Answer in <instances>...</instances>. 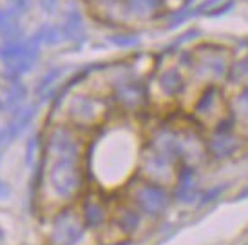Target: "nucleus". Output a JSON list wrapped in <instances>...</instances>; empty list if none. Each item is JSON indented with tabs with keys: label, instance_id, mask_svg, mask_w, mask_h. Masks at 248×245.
I'll return each mask as SVG.
<instances>
[{
	"label": "nucleus",
	"instance_id": "21",
	"mask_svg": "<svg viewBox=\"0 0 248 245\" xmlns=\"http://www.w3.org/2000/svg\"><path fill=\"white\" fill-rule=\"evenodd\" d=\"M35 146H36V140L35 138H31L28 144V156H26L28 163H31V158H33V153H35Z\"/></svg>",
	"mask_w": 248,
	"mask_h": 245
},
{
	"label": "nucleus",
	"instance_id": "14",
	"mask_svg": "<svg viewBox=\"0 0 248 245\" xmlns=\"http://www.w3.org/2000/svg\"><path fill=\"white\" fill-rule=\"evenodd\" d=\"M20 33V24H18V13H15L11 7L0 9V36L9 40H16Z\"/></svg>",
	"mask_w": 248,
	"mask_h": 245
},
{
	"label": "nucleus",
	"instance_id": "5",
	"mask_svg": "<svg viewBox=\"0 0 248 245\" xmlns=\"http://www.w3.org/2000/svg\"><path fill=\"white\" fill-rule=\"evenodd\" d=\"M109 100L96 93H76L67 104V118L76 129H91L104 124L109 116Z\"/></svg>",
	"mask_w": 248,
	"mask_h": 245
},
{
	"label": "nucleus",
	"instance_id": "24",
	"mask_svg": "<svg viewBox=\"0 0 248 245\" xmlns=\"http://www.w3.org/2000/svg\"><path fill=\"white\" fill-rule=\"evenodd\" d=\"M4 238V232H2V229H0V240Z\"/></svg>",
	"mask_w": 248,
	"mask_h": 245
},
{
	"label": "nucleus",
	"instance_id": "4",
	"mask_svg": "<svg viewBox=\"0 0 248 245\" xmlns=\"http://www.w3.org/2000/svg\"><path fill=\"white\" fill-rule=\"evenodd\" d=\"M47 245H94L91 240V229L85 225L78 207L65 205L53 214Z\"/></svg>",
	"mask_w": 248,
	"mask_h": 245
},
{
	"label": "nucleus",
	"instance_id": "19",
	"mask_svg": "<svg viewBox=\"0 0 248 245\" xmlns=\"http://www.w3.org/2000/svg\"><path fill=\"white\" fill-rule=\"evenodd\" d=\"M56 75H60V69H53L51 73H47L46 77L42 78V82L38 84V87H36V93H42L46 87H47V85H51V82L56 78Z\"/></svg>",
	"mask_w": 248,
	"mask_h": 245
},
{
	"label": "nucleus",
	"instance_id": "13",
	"mask_svg": "<svg viewBox=\"0 0 248 245\" xmlns=\"http://www.w3.org/2000/svg\"><path fill=\"white\" fill-rule=\"evenodd\" d=\"M230 116L235 122V126L243 129L241 134L247 138L248 136V87H243L237 95L230 100Z\"/></svg>",
	"mask_w": 248,
	"mask_h": 245
},
{
	"label": "nucleus",
	"instance_id": "18",
	"mask_svg": "<svg viewBox=\"0 0 248 245\" xmlns=\"http://www.w3.org/2000/svg\"><path fill=\"white\" fill-rule=\"evenodd\" d=\"M223 191H225V185H219V187H214V189H208V191H205V193H201L200 200H198V205H200V207H203L205 203L214 202V200H216V198H217Z\"/></svg>",
	"mask_w": 248,
	"mask_h": 245
},
{
	"label": "nucleus",
	"instance_id": "12",
	"mask_svg": "<svg viewBox=\"0 0 248 245\" xmlns=\"http://www.w3.org/2000/svg\"><path fill=\"white\" fill-rule=\"evenodd\" d=\"M110 222L114 224L122 236H132L141 225V214L132 207L131 203H122L112 209Z\"/></svg>",
	"mask_w": 248,
	"mask_h": 245
},
{
	"label": "nucleus",
	"instance_id": "25",
	"mask_svg": "<svg viewBox=\"0 0 248 245\" xmlns=\"http://www.w3.org/2000/svg\"><path fill=\"white\" fill-rule=\"evenodd\" d=\"M4 107H6V105H4L2 102H0V109H4Z\"/></svg>",
	"mask_w": 248,
	"mask_h": 245
},
{
	"label": "nucleus",
	"instance_id": "8",
	"mask_svg": "<svg viewBox=\"0 0 248 245\" xmlns=\"http://www.w3.org/2000/svg\"><path fill=\"white\" fill-rule=\"evenodd\" d=\"M80 214L91 231H98V229L107 227L110 216H112V207L107 202L105 193H102V191L85 193L82 196V203H80Z\"/></svg>",
	"mask_w": 248,
	"mask_h": 245
},
{
	"label": "nucleus",
	"instance_id": "17",
	"mask_svg": "<svg viewBox=\"0 0 248 245\" xmlns=\"http://www.w3.org/2000/svg\"><path fill=\"white\" fill-rule=\"evenodd\" d=\"M112 44H116L120 48H132L138 44V36L134 35H112L109 38Z\"/></svg>",
	"mask_w": 248,
	"mask_h": 245
},
{
	"label": "nucleus",
	"instance_id": "22",
	"mask_svg": "<svg viewBox=\"0 0 248 245\" xmlns=\"http://www.w3.org/2000/svg\"><path fill=\"white\" fill-rule=\"evenodd\" d=\"M9 196V185L0 180V200H6Z\"/></svg>",
	"mask_w": 248,
	"mask_h": 245
},
{
	"label": "nucleus",
	"instance_id": "16",
	"mask_svg": "<svg viewBox=\"0 0 248 245\" xmlns=\"http://www.w3.org/2000/svg\"><path fill=\"white\" fill-rule=\"evenodd\" d=\"M26 97V89L22 85L15 84L13 89H9L7 93V100H6V107H15V105H20V102Z\"/></svg>",
	"mask_w": 248,
	"mask_h": 245
},
{
	"label": "nucleus",
	"instance_id": "1",
	"mask_svg": "<svg viewBox=\"0 0 248 245\" xmlns=\"http://www.w3.org/2000/svg\"><path fill=\"white\" fill-rule=\"evenodd\" d=\"M44 149L40 175L46 178L49 200L62 207L71 205L85 185L80 136L67 126H55L49 131Z\"/></svg>",
	"mask_w": 248,
	"mask_h": 245
},
{
	"label": "nucleus",
	"instance_id": "7",
	"mask_svg": "<svg viewBox=\"0 0 248 245\" xmlns=\"http://www.w3.org/2000/svg\"><path fill=\"white\" fill-rule=\"evenodd\" d=\"M192 116L200 126L208 127V131H212L219 122L230 116V104L217 85H207L198 95L192 105Z\"/></svg>",
	"mask_w": 248,
	"mask_h": 245
},
{
	"label": "nucleus",
	"instance_id": "23",
	"mask_svg": "<svg viewBox=\"0 0 248 245\" xmlns=\"http://www.w3.org/2000/svg\"><path fill=\"white\" fill-rule=\"evenodd\" d=\"M245 198H248V187L247 189H243V193L239 196H235L234 200H237V202H239V200H245Z\"/></svg>",
	"mask_w": 248,
	"mask_h": 245
},
{
	"label": "nucleus",
	"instance_id": "9",
	"mask_svg": "<svg viewBox=\"0 0 248 245\" xmlns=\"http://www.w3.org/2000/svg\"><path fill=\"white\" fill-rule=\"evenodd\" d=\"M247 140L241 133L237 131H210L205 136V147H207V154L212 160H227L232 158L245 149Z\"/></svg>",
	"mask_w": 248,
	"mask_h": 245
},
{
	"label": "nucleus",
	"instance_id": "11",
	"mask_svg": "<svg viewBox=\"0 0 248 245\" xmlns=\"http://www.w3.org/2000/svg\"><path fill=\"white\" fill-rule=\"evenodd\" d=\"M200 187H198V176L196 169L188 165H179L176 176V187H174V200L179 203H192L200 200Z\"/></svg>",
	"mask_w": 248,
	"mask_h": 245
},
{
	"label": "nucleus",
	"instance_id": "6",
	"mask_svg": "<svg viewBox=\"0 0 248 245\" xmlns=\"http://www.w3.org/2000/svg\"><path fill=\"white\" fill-rule=\"evenodd\" d=\"M129 200H131V205L138 211L140 214L156 218L161 216L167 211L169 203H170V195H169L165 185L138 178L136 182L131 183Z\"/></svg>",
	"mask_w": 248,
	"mask_h": 245
},
{
	"label": "nucleus",
	"instance_id": "10",
	"mask_svg": "<svg viewBox=\"0 0 248 245\" xmlns=\"http://www.w3.org/2000/svg\"><path fill=\"white\" fill-rule=\"evenodd\" d=\"M152 84L158 87V93L165 100H174L179 95H183L186 87V78L179 69V65H167L154 75Z\"/></svg>",
	"mask_w": 248,
	"mask_h": 245
},
{
	"label": "nucleus",
	"instance_id": "2",
	"mask_svg": "<svg viewBox=\"0 0 248 245\" xmlns=\"http://www.w3.org/2000/svg\"><path fill=\"white\" fill-rule=\"evenodd\" d=\"M91 173L104 187H114L129 180L136 169V140L125 127L98 136L93 146Z\"/></svg>",
	"mask_w": 248,
	"mask_h": 245
},
{
	"label": "nucleus",
	"instance_id": "20",
	"mask_svg": "<svg viewBox=\"0 0 248 245\" xmlns=\"http://www.w3.org/2000/svg\"><path fill=\"white\" fill-rule=\"evenodd\" d=\"M26 7H28V0H11V9H13L15 13L20 15Z\"/></svg>",
	"mask_w": 248,
	"mask_h": 245
},
{
	"label": "nucleus",
	"instance_id": "3",
	"mask_svg": "<svg viewBox=\"0 0 248 245\" xmlns=\"http://www.w3.org/2000/svg\"><path fill=\"white\" fill-rule=\"evenodd\" d=\"M188 62L194 78L210 85L228 78L232 53L225 46H198L188 53Z\"/></svg>",
	"mask_w": 248,
	"mask_h": 245
},
{
	"label": "nucleus",
	"instance_id": "15",
	"mask_svg": "<svg viewBox=\"0 0 248 245\" xmlns=\"http://www.w3.org/2000/svg\"><path fill=\"white\" fill-rule=\"evenodd\" d=\"M63 36H67L71 40H76V36H83V28H82V20L76 11L69 15V18L63 24Z\"/></svg>",
	"mask_w": 248,
	"mask_h": 245
}]
</instances>
